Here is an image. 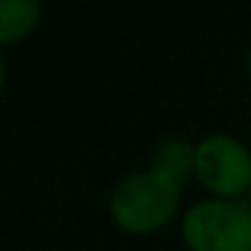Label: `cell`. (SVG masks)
<instances>
[{"mask_svg":"<svg viewBox=\"0 0 251 251\" xmlns=\"http://www.w3.org/2000/svg\"><path fill=\"white\" fill-rule=\"evenodd\" d=\"M41 22V3L35 0H0V46L19 44Z\"/></svg>","mask_w":251,"mask_h":251,"instance_id":"5","label":"cell"},{"mask_svg":"<svg viewBox=\"0 0 251 251\" xmlns=\"http://www.w3.org/2000/svg\"><path fill=\"white\" fill-rule=\"evenodd\" d=\"M189 251H251V205L246 200H200L184 213Z\"/></svg>","mask_w":251,"mask_h":251,"instance_id":"2","label":"cell"},{"mask_svg":"<svg viewBox=\"0 0 251 251\" xmlns=\"http://www.w3.org/2000/svg\"><path fill=\"white\" fill-rule=\"evenodd\" d=\"M246 73H249V78H251V49H249V54H246Z\"/></svg>","mask_w":251,"mask_h":251,"instance_id":"7","label":"cell"},{"mask_svg":"<svg viewBox=\"0 0 251 251\" xmlns=\"http://www.w3.org/2000/svg\"><path fill=\"white\" fill-rule=\"evenodd\" d=\"M6 76H8V68H6V60H3V54H0V89L6 87Z\"/></svg>","mask_w":251,"mask_h":251,"instance_id":"6","label":"cell"},{"mask_svg":"<svg viewBox=\"0 0 251 251\" xmlns=\"http://www.w3.org/2000/svg\"><path fill=\"white\" fill-rule=\"evenodd\" d=\"M151 170L173 178L176 184L184 186L195 176V146L186 138H168L154 149Z\"/></svg>","mask_w":251,"mask_h":251,"instance_id":"4","label":"cell"},{"mask_svg":"<svg viewBox=\"0 0 251 251\" xmlns=\"http://www.w3.org/2000/svg\"><path fill=\"white\" fill-rule=\"evenodd\" d=\"M181 202V184L173 178L143 170L122 178L108 200L111 219L116 227L132 235H151L170 222Z\"/></svg>","mask_w":251,"mask_h":251,"instance_id":"1","label":"cell"},{"mask_svg":"<svg viewBox=\"0 0 251 251\" xmlns=\"http://www.w3.org/2000/svg\"><path fill=\"white\" fill-rule=\"evenodd\" d=\"M195 178L222 200L251 189V151L238 138L213 132L195 146Z\"/></svg>","mask_w":251,"mask_h":251,"instance_id":"3","label":"cell"}]
</instances>
